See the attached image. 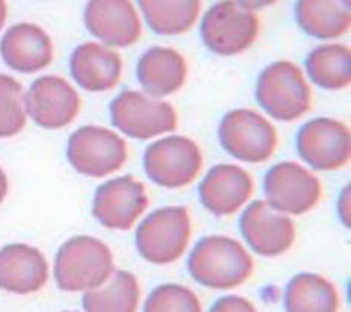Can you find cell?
Returning <instances> with one entry per match:
<instances>
[{
	"instance_id": "cell-1",
	"label": "cell",
	"mask_w": 351,
	"mask_h": 312,
	"mask_svg": "<svg viewBox=\"0 0 351 312\" xmlns=\"http://www.w3.org/2000/svg\"><path fill=\"white\" fill-rule=\"evenodd\" d=\"M254 260L239 241L225 235L202 239L189 256V273L197 284L213 290H231L246 283Z\"/></svg>"
},
{
	"instance_id": "cell-2",
	"label": "cell",
	"mask_w": 351,
	"mask_h": 312,
	"mask_svg": "<svg viewBox=\"0 0 351 312\" xmlns=\"http://www.w3.org/2000/svg\"><path fill=\"white\" fill-rule=\"evenodd\" d=\"M113 255L104 241L77 235L65 241L55 260V279L62 291H88L108 283Z\"/></svg>"
},
{
	"instance_id": "cell-3",
	"label": "cell",
	"mask_w": 351,
	"mask_h": 312,
	"mask_svg": "<svg viewBox=\"0 0 351 312\" xmlns=\"http://www.w3.org/2000/svg\"><path fill=\"white\" fill-rule=\"evenodd\" d=\"M256 100L271 118L291 123L311 110L312 93L299 67L279 60L259 74Z\"/></svg>"
},
{
	"instance_id": "cell-4",
	"label": "cell",
	"mask_w": 351,
	"mask_h": 312,
	"mask_svg": "<svg viewBox=\"0 0 351 312\" xmlns=\"http://www.w3.org/2000/svg\"><path fill=\"white\" fill-rule=\"evenodd\" d=\"M259 32L255 11L239 0H220L204 14L201 25L202 41L220 56H234L246 51Z\"/></svg>"
},
{
	"instance_id": "cell-5",
	"label": "cell",
	"mask_w": 351,
	"mask_h": 312,
	"mask_svg": "<svg viewBox=\"0 0 351 312\" xmlns=\"http://www.w3.org/2000/svg\"><path fill=\"white\" fill-rule=\"evenodd\" d=\"M192 222L186 207H165L152 211L137 228L136 245L145 260L171 264L180 260L189 246Z\"/></svg>"
},
{
	"instance_id": "cell-6",
	"label": "cell",
	"mask_w": 351,
	"mask_h": 312,
	"mask_svg": "<svg viewBox=\"0 0 351 312\" xmlns=\"http://www.w3.org/2000/svg\"><path fill=\"white\" fill-rule=\"evenodd\" d=\"M219 139L228 154L247 163H263L278 148L276 128L250 109H235L225 115Z\"/></svg>"
},
{
	"instance_id": "cell-7",
	"label": "cell",
	"mask_w": 351,
	"mask_h": 312,
	"mask_svg": "<svg viewBox=\"0 0 351 312\" xmlns=\"http://www.w3.org/2000/svg\"><path fill=\"white\" fill-rule=\"evenodd\" d=\"M66 156L79 173L101 178L119 171L128 154L119 134L104 127L85 125L71 134Z\"/></svg>"
},
{
	"instance_id": "cell-8",
	"label": "cell",
	"mask_w": 351,
	"mask_h": 312,
	"mask_svg": "<svg viewBox=\"0 0 351 312\" xmlns=\"http://www.w3.org/2000/svg\"><path fill=\"white\" fill-rule=\"evenodd\" d=\"M202 163L201 148L184 136H169L151 143L143 156L145 172L166 189L189 186L199 175Z\"/></svg>"
},
{
	"instance_id": "cell-9",
	"label": "cell",
	"mask_w": 351,
	"mask_h": 312,
	"mask_svg": "<svg viewBox=\"0 0 351 312\" xmlns=\"http://www.w3.org/2000/svg\"><path fill=\"white\" fill-rule=\"evenodd\" d=\"M110 118L119 132L134 139H151L177 128V112L169 103L137 91H124L112 101Z\"/></svg>"
},
{
	"instance_id": "cell-10",
	"label": "cell",
	"mask_w": 351,
	"mask_h": 312,
	"mask_svg": "<svg viewBox=\"0 0 351 312\" xmlns=\"http://www.w3.org/2000/svg\"><path fill=\"white\" fill-rule=\"evenodd\" d=\"M264 192L274 210L300 216L315 207L322 197V182L299 163L282 162L267 172Z\"/></svg>"
},
{
	"instance_id": "cell-11",
	"label": "cell",
	"mask_w": 351,
	"mask_h": 312,
	"mask_svg": "<svg viewBox=\"0 0 351 312\" xmlns=\"http://www.w3.org/2000/svg\"><path fill=\"white\" fill-rule=\"evenodd\" d=\"M297 151L312 169L337 171L350 162V130L337 119H312L297 134Z\"/></svg>"
},
{
	"instance_id": "cell-12",
	"label": "cell",
	"mask_w": 351,
	"mask_h": 312,
	"mask_svg": "<svg viewBox=\"0 0 351 312\" xmlns=\"http://www.w3.org/2000/svg\"><path fill=\"white\" fill-rule=\"evenodd\" d=\"M148 207L143 182L132 175L113 178L97 189L93 215L109 230L128 231Z\"/></svg>"
},
{
	"instance_id": "cell-13",
	"label": "cell",
	"mask_w": 351,
	"mask_h": 312,
	"mask_svg": "<svg viewBox=\"0 0 351 312\" xmlns=\"http://www.w3.org/2000/svg\"><path fill=\"white\" fill-rule=\"evenodd\" d=\"M80 106L77 91L59 75L36 79L26 95V110L30 118L49 130L71 124L79 115Z\"/></svg>"
},
{
	"instance_id": "cell-14",
	"label": "cell",
	"mask_w": 351,
	"mask_h": 312,
	"mask_svg": "<svg viewBox=\"0 0 351 312\" xmlns=\"http://www.w3.org/2000/svg\"><path fill=\"white\" fill-rule=\"evenodd\" d=\"M240 231L252 250L263 256L285 254L295 240L293 220L267 201H255L244 210Z\"/></svg>"
},
{
	"instance_id": "cell-15",
	"label": "cell",
	"mask_w": 351,
	"mask_h": 312,
	"mask_svg": "<svg viewBox=\"0 0 351 312\" xmlns=\"http://www.w3.org/2000/svg\"><path fill=\"white\" fill-rule=\"evenodd\" d=\"M83 19L90 35L113 47H128L142 35V21L132 0H89Z\"/></svg>"
},
{
	"instance_id": "cell-16",
	"label": "cell",
	"mask_w": 351,
	"mask_h": 312,
	"mask_svg": "<svg viewBox=\"0 0 351 312\" xmlns=\"http://www.w3.org/2000/svg\"><path fill=\"white\" fill-rule=\"evenodd\" d=\"M254 189L247 171L235 165H217L199 184V197L205 208L223 217L239 211L250 200Z\"/></svg>"
},
{
	"instance_id": "cell-17",
	"label": "cell",
	"mask_w": 351,
	"mask_h": 312,
	"mask_svg": "<svg viewBox=\"0 0 351 312\" xmlns=\"http://www.w3.org/2000/svg\"><path fill=\"white\" fill-rule=\"evenodd\" d=\"M0 55L11 70L34 74L51 64L53 44L43 27L32 23H19L5 32Z\"/></svg>"
},
{
	"instance_id": "cell-18",
	"label": "cell",
	"mask_w": 351,
	"mask_h": 312,
	"mask_svg": "<svg viewBox=\"0 0 351 312\" xmlns=\"http://www.w3.org/2000/svg\"><path fill=\"white\" fill-rule=\"evenodd\" d=\"M49 279V263L40 249L12 243L0 249V288L14 294L40 291Z\"/></svg>"
},
{
	"instance_id": "cell-19",
	"label": "cell",
	"mask_w": 351,
	"mask_h": 312,
	"mask_svg": "<svg viewBox=\"0 0 351 312\" xmlns=\"http://www.w3.org/2000/svg\"><path fill=\"white\" fill-rule=\"evenodd\" d=\"M70 71L77 85L89 93L113 89L121 80L122 59L115 50L97 43H85L73 51Z\"/></svg>"
},
{
	"instance_id": "cell-20",
	"label": "cell",
	"mask_w": 351,
	"mask_h": 312,
	"mask_svg": "<svg viewBox=\"0 0 351 312\" xmlns=\"http://www.w3.org/2000/svg\"><path fill=\"white\" fill-rule=\"evenodd\" d=\"M137 77L151 97L162 98L177 93L184 85L187 62L177 50L152 47L141 56Z\"/></svg>"
},
{
	"instance_id": "cell-21",
	"label": "cell",
	"mask_w": 351,
	"mask_h": 312,
	"mask_svg": "<svg viewBox=\"0 0 351 312\" xmlns=\"http://www.w3.org/2000/svg\"><path fill=\"white\" fill-rule=\"evenodd\" d=\"M294 11L297 25L318 40L339 38L351 25L347 0H297Z\"/></svg>"
},
{
	"instance_id": "cell-22",
	"label": "cell",
	"mask_w": 351,
	"mask_h": 312,
	"mask_svg": "<svg viewBox=\"0 0 351 312\" xmlns=\"http://www.w3.org/2000/svg\"><path fill=\"white\" fill-rule=\"evenodd\" d=\"M147 25L158 35H181L195 26L202 0H139Z\"/></svg>"
},
{
	"instance_id": "cell-23",
	"label": "cell",
	"mask_w": 351,
	"mask_h": 312,
	"mask_svg": "<svg viewBox=\"0 0 351 312\" xmlns=\"http://www.w3.org/2000/svg\"><path fill=\"white\" fill-rule=\"evenodd\" d=\"M339 308L337 288L324 276L300 273L285 291V309L289 312H333Z\"/></svg>"
},
{
	"instance_id": "cell-24",
	"label": "cell",
	"mask_w": 351,
	"mask_h": 312,
	"mask_svg": "<svg viewBox=\"0 0 351 312\" xmlns=\"http://www.w3.org/2000/svg\"><path fill=\"white\" fill-rule=\"evenodd\" d=\"M306 70L317 86L329 91L344 89L351 82V51L342 44L319 45L306 59Z\"/></svg>"
},
{
	"instance_id": "cell-25",
	"label": "cell",
	"mask_w": 351,
	"mask_h": 312,
	"mask_svg": "<svg viewBox=\"0 0 351 312\" xmlns=\"http://www.w3.org/2000/svg\"><path fill=\"white\" fill-rule=\"evenodd\" d=\"M141 287L134 275L119 270L104 288H93L83 298V309L89 312H134L139 307Z\"/></svg>"
},
{
	"instance_id": "cell-26",
	"label": "cell",
	"mask_w": 351,
	"mask_h": 312,
	"mask_svg": "<svg viewBox=\"0 0 351 312\" xmlns=\"http://www.w3.org/2000/svg\"><path fill=\"white\" fill-rule=\"evenodd\" d=\"M26 95L20 82L0 74V138L19 134L26 125Z\"/></svg>"
},
{
	"instance_id": "cell-27",
	"label": "cell",
	"mask_w": 351,
	"mask_h": 312,
	"mask_svg": "<svg viewBox=\"0 0 351 312\" xmlns=\"http://www.w3.org/2000/svg\"><path fill=\"white\" fill-rule=\"evenodd\" d=\"M143 309L147 312H199L202 307L197 296L192 290H189L187 287L178 284H166L157 287L149 294V298L145 302Z\"/></svg>"
},
{
	"instance_id": "cell-28",
	"label": "cell",
	"mask_w": 351,
	"mask_h": 312,
	"mask_svg": "<svg viewBox=\"0 0 351 312\" xmlns=\"http://www.w3.org/2000/svg\"><path fill=\"white\" fill-rule=\"evenodd\" d=\"M213 312H254L255 307L252 303L240 298V296H226V298L219 299L211 308Z\"/></svg>"
},
{
	"instance_id": "cell-29",
	"label": "cell",
	"mask_w": 351,
	"mask_h": 312,
	"mask_svg": "<svg viewBox=\"0 0 351 312\" xmlns=\"http://www.w3.org/2000/svg\"><path fill=\"white\" fill-rule=\"evenodd\" d=\"M240 3L244 6H247L252 11H258V10H264L267 6H271L278 2V0H239Z\"/></svg>"
},
{
	"instance_id": "cell-30",
	"label": "cell",
	"mask_w": 351,
	"mask_h": 312,
	"mask_svg": "<svg viewBox=\"0 0 351 312\" xmlns=\"http://www.w3.org/2000/svg\"><path fill=\"white\" fill-rule=\"evenodd\" d=\"M6 195H8V178L2 167H0V204L3 202Z\"/></svg>"
},
{
	"instance_id": "cell-31",
	"label": "cell",
	"mask_w": 351,
	"mask_h": 312,
	"mask_svg": "<svg viewBox=\"0 0 351 312\" xmlns=\"http://www.w3.org/2000/svg\"><path fill=\"white\" fill-rule=\"evenodd\" d=\"M8 17V5H6V0H0V29L3 27L5 21Z\"/></svg>"
}]
</instances>
